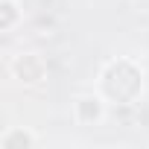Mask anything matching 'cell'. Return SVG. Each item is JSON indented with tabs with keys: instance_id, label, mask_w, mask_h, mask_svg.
Masks as SVG:
<instances>
[{
	"instance_id": "obj_1",
	"label": "cell",
	"mask_w": 149,
	"mask_h": 149,
	"mask_svg": "<svg viewBox=\"0 0 149 149\" xmlns=\"http://www.w3.org/2000/svg\"><path fill=\"white\" fill-rule=\"evenodd\" d=\"M102 88H105V94H108L114 102H132V100L140 94V88H143V76H140V70H137L132 61L120 58V61H114V64L105 67V73H102Z\"/></svg>"
},
{
	"instance_id": "obj_2",
	"label": "cell",
	"mask_w": 149,
	"mask_h": 149,
	"mask_svg": "<svg viewBox=\"0 0 149 149\" xmlns=\"http://www.w3.org/2000/svg\"><path fill=\"white\" fill-rule=\"evenodd\" d=\"M15 73H21V76L26 79V82H38L41 76H44V61L35 56V53H26V56H21L15 64Z\"/></svg>"
},
{
	"instance_id": "obj_3",
	"label": "cell",
	"mask_w": 149,
	"mask_h": 149,
	"mask_svg": "<svg viewBox=\"0 0 149 149\" xmlns=\"http://www.w3.org/2000/svg\"><path fill=\"white\" fill-rule=\"evenodd\" d=\"M76 117H79V123H97L102 117V102L97 97H79L76 100Z\"/></svg>"
},
{
	"instance_id": "obj_4",
	"label": "cell",
	"mask_w": 149,
	"mask_h": 149,
	"mask_svg": "<svg viewBox=\"0 0 149 149\" xmlns=\"http://www.w3.org/2000/svg\"><path fill=\"white\" fill-rule=\"evenodd\" d=\"M12 21H15V3H12V0H3V24H0V26L9 29Z\"/></svg>"
},
{
	"instance_id": "obj_5",
	"label": "cell",
	"mask_w": 149,
	"mask_h": 149,
	"mask_svg": "<svg viewBox=\"0 0 149 149\" xmlns=\"http://www.w3.org/2000/svg\"><path fill=\"white\" fill-rule=\"evenodd\" d=\"M15 140H18V143H32V137H29V134H21V132H18L15 137H6V140H3V146H12Z\"/></svg>"
}]
</instances>
